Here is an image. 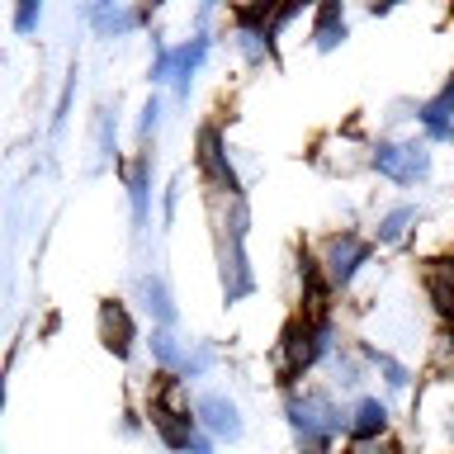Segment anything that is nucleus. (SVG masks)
I'll list each match as a JSON object with an SVG mask.
<instances>
[{
	"instance_id": "obj_1",
	"label": "nucleus",
	"mask_w": 454,
	"mask_h": 454,
	"mask_svg": "<svg viewBox=\"0 0 454 454\" xmlns=\"http://www.w3.org/2000/svg\"><path fill=\"white\" fill-rule=\"evenodd\" d=\"M241 237H247V204L232 199V223L223 227V289H227V298H241L251 289V270H247V255H241Z\"/></svg>"
},
{
	"instance_id": "obj_2",
	"label": "nucleus",
	"mask_w": 454,
	"mask_h": 454,
	"mask_svg": "<svg viewBox=\"0 0 454 454\" xmlns=\"http://www.w3.org/2000/svg\"><path fill=\"white\" fill-rule=\"evenodd\" d=\"M289 417L298 426V435L308 440V445H317V440H326L340 426V417L332 411V403L326 397H294L289 403Z\"/></svg>"
},
{
	"instance_id": "obj_3",
	"label": "nucleus",
	"mask_w": 454,
	"mask_h": 454,
	"mask_svg": "<svg viewBox=\"0 0 454 454\" xmlns=\"http://www.w3.org/2000/svg\"><path fill=\"white\" fill-rule=\"evenodd\" d=\"M374 166L388 180H421L426 170H431V156L421 147H411V142H388V147L374 152Z\"/></svg>"
},
{
	"instance_id": "obj_4",
	"label": "nucleus",
	"mask_w": 454,
	"mask_h": 454,
	"mask_svg": "<svg viewBox=\"0 0 454 454\" xmlns=\"http://www.w3.org/2000/svg\"><path fill=\"white\" fill-rule=\"evenodd\" d=\"M204 52H208V43H204V38L184 43L180 52H161V57H156V71H152V81H166V76H176V90H180V95H190V76H194V67L204 62Z\"/></svg>"
},
{
	"instance_id": "obj_5",
	"label": "nucleus",
	"mask_w": 454,
	"mask_h": 454,
	"mask_svg": "<svg viewBox=\"0 0 454 454\" xmlns=\"http://www.w3.org/2000/svg\"><path fill=\"white\" fill-rule=\"evenodd\" d=\"M199 417H204V426H208L213 435H223V440H237V435H241V417H237V407L227 403V397H218V393L199 397Z\"/></svg>"
},
{
	"instance_id": "obj_6",
	"label": "nucleus",
	"mask_w": 454,
	"mask_h": 454,
	"mask_svg": "<svg viewBox=\"0 0 454 454\" xmlns=\"http://www.w3.org/2000/svg\"><path fill=\"white\" fill-rule=\"evenodd\" d=\"M360 261H364V241H360V237H336L332 251H326V279H332V284H346Z\"/></svg>"
},
{
	"instance_id": "obj_7",
	"label": "nucleus",
	"mask_w": 454,
	"mask_h": 454,
	"mask_svg": "<svg viewBox=\"0 0 454 454\" xmlns=\"http://www.w3.org/2000/svg\"><path fill=\"white\" fill-rule=\"evenodd\" d=\"M99 336H105V346L114 355H128V346H133V322H128V312L119 303L99 308Z\"/></svg>"
},
{
	"instance_id": "obj_8",
	"label": "nucleus",
	"mask_w": 454,
	"mask_h": 454,
	"mask_svg": "<svg viewBox=\"0 0 454 454\" xmlns=\"http://www.w3.org/2000/svg\"><path fill=\"white\" fill-rule=\"evenodd\" d=\"M326 346V326H294L289 332V369H308Z\"/></svg>"
},
{
	"instance_id": "obj_9",
	"label": "nucleus",
	"mask_w": 454,
	"mask_h": 454,
	"mask_svg": "<svg viewBox=\"0 0 454 454\" xmlns=\"http://www.w3.org/2000/svg\"><path fill=\"white\" fill-rule=\"evenodd\" d=\"M142 294H147V308H152L156 322H161V326L176 322V303H170V289H166L161 275H147V279H142Z\"/></svg>"
},
{
	"instance_id": "obj_10",
	"label": "nucleus",
	"mask_w": 454,
	"mask_h": 454,
	"mask_svg": "<svg viewBox=\"0 0 454 454\" xmlns=\"http://www.w3.org/2000/svg\"><path fill=\"white\" fill-rule=\"evenodd\" d=\"M450 114H454V85L440 99H431V105L421 109V119H426V128H431L435 137H450Z\"/></svg>"
},
{
	"instance_id": "obj_11",
	"label": "nucleus",
	"mask_w": 454,
	"mask_h": 454,
	"mask_svg": "<svg viewBox=\"0 0 454 454\" xmlns=\"http://www.w3.org/2000/svg\"><path fill=\"white\" fill-rule=\"evenodd\" d=\"M431 298H435V308L454 322V265L431 270Z\"/></svg>"
},
{
	"instance_id": "obj_12",
	"label": "nucleus",
	"mask_w": 454,
	"mask_h": 454,
	"mask_svg": "<svg viewBox=\"0 0 454 454\" xmlns=\"http://www.w3.org/2000/svg\"><path fill=\"white\" fill-rule=\"evenodd\" d=\"M383 426H388V407H383V403H360V411H355V421H350V431H355V435H379Z\"/></svg>"
},
{
	"instance_id": "obj_13",
	"label": "nucleus",
	"mask_w": 454,
	"mask_h": 454,
	"mask_svg": "<svg viewBox=\"0 0 454 454\" xmlns=\"http://www.w3.org/2000/svg\"><path fill=\"white\" fill-rule=\"evenodd\" d=\"M340 38H346V20H340V5H326V10H322V24H317V48H322V52H332Z\"/></svg>"
},
{
	"instance_id": "obj_14",
	"label": "nucleus",
	"mask_w": 454,
	"mask_h": 454,
	"mask_svg": "<svg viewBox=\"0 0 454 454\" xmlns=\"http://www.w3.org/2000/svg\"><path fill=\"white\" fill-rule=\"evenodd\" d=\"M152 421L161 426V435H166V445H176V450H190V426H184L176 411H166V407H156L152 411Z\"/></svg>"
},
{
	"instance_id": "obj_15",
	"label": "nucleus",
	"mask_w": 454,
	"mask_h": 454,
	"mask_svg": "<svg viewBox=\"0 0 454 454\" xmlns=\"http://www.w3.org/2000/svg\"><path fill=\"white\" fill-rule=\"evenodd\" d=\"M204 170L218 184H227V190H232V170L223 166V147H218V133H204Z\"/></svg>"
},
{
	"instance_id": "obj_16",
	"label": "nucleus",
	"mask_w": 454,
	"mask_h": 454,
	"mask_svg": "<svg viewBox=\"0 0 454 454\" xmlns=\"http://www.w3.org/2000/svg\"><path fill=\"white\" fill-rule=\"evenodd\" d=\"M95 24L105 28V34H128V28L137 24V14H133V10H109V5H105V10H95Z\"/></svg>"
},
{
	"instance_id": "obj_17",
	"label": "nucleus",
	"mask_w": 454,
	"mask_h": 454,
	"mask_svg": "<svg viewBox=\"0 0 454 454\" xmlns=\"http://www.w3.org/2000/svg\"><path fill=\"white\" fill-rule=\"evenodd\" d=\"M411 223H417V208H397V213H388V218L379 223V241H397Z\"/></svg>"
},
{
	"instance_id": "obj_18",
	"label": "nucleus",
	"mask_w": 454,
	"mask_h": 454,
	"mask_svg": "<svg viewBox=\"0 0 454 454\" xmlns=\"http://www.w3.org/2000/svg\"><path fill=\"white\" fill-rule=\"evenodd\" d=\"M152 350H156V360H161V364H190V355L176 346V336H170V332L152 336Z\"/></svg>"
},
{
	"instance_id": "obj_19",
	"label": "nucleus",
	"mask_w": 454,
	"mask_h": 454,
	"mask_svg": "<svg viewBox=\"0 0 454 454\" xmlns=\"http://www.w3.org/2000/svg\"><path fill=\"white\" fill-rule=\"evenodd\" d=\"M133 218H137V227L147 223V161H137V170H133Z\"/></svg>"
},
{
	"instance_id": "obj_20",
	"label": "nucleus",
	"mask_w": 454,
	"mask_h": 454,
	"mask_svg": "<svg viewBox=\"0 0 454 454\" xmlns=\"http://www.w3.org/2000/svg\"><path fill=\"white\" fill-rule=\"evenodd\" d=\"M374 360H379V369H383V374H388V383H393V388H403V383H407L403 364H397V360H388V355H379V350H374Z\"/></svg>"
},
{
	"instance_id": "obj_21",
	"label": "nucleus",
	"mask_w": 454,
	"mask_h": 454,
	"mask_svg": "<svg viewBox=\"0 0 454 454\" xmlns=\"http://www.w3.org/2000/svg\"><path fill=\"white\" fill-rule=\"evenodd\" d=\"M34 20H38V5H24V10H20V20H14V24H20V28H28Z\"/></svg>"
},
{
	"instance_id": "obj_22",
	"label": "nucleus",
	"mask_w": 454,
	"mask_h": 454,
	"mask_svg": "<svg viewBox=\"0 0 454 454\" xmlns=\"http://www.w3.org/2000/svg\"><path fill=\"white\" fill-rule=\"evenodd\" d=\"M190 454H208V445L204 440H190Z\"/></svg>"
}]
</instances>
